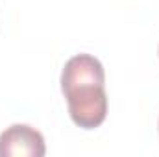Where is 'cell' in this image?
<instances>
[{
	"label": "cell",
	"mask_w": 159,
	"mask_h": 157,
	"mask_svg": "<svg viewBox=\"0 0 159 157\" xmlns=\"http://www.w3.org/2000/svg\"><path fill=\"white\" fill-rule=\"evenodd\" d=\"M44 137L28 124H13L0 133V157H43Z\"/></svg>",
	"instance_id": "obj_2"
},
{
	"label": "cell",
	"mask_w": 159,
	"mask_h": 157,
	"mask_svg": "<svg viewBox=\"0 0 159 157\" xmlns=\"http://www.w3.org/2000/svg\"><path fill=\"white\" fill-rule=\"evenodd\" d=\"M61 91L72 122L83 129L98 128L107 117L106 72L91 54L72 56L61 72Z\"/></svg>",
	"instance_id": "obj_1"
}]
</instances>
